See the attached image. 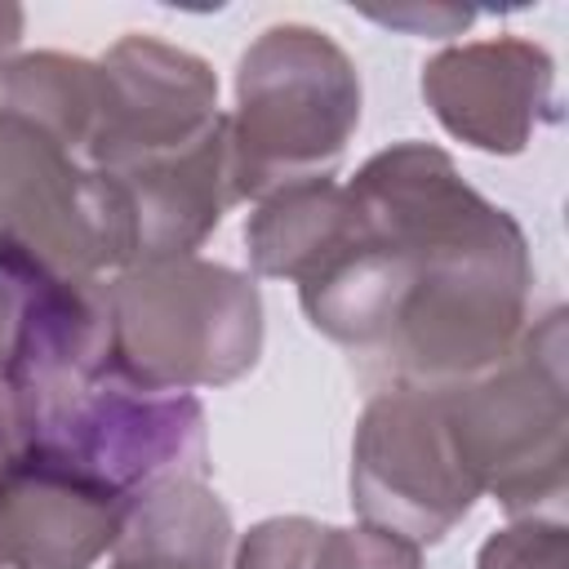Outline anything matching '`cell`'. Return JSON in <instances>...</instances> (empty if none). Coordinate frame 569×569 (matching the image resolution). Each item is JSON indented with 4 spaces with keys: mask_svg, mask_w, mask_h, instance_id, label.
Returning <instances> with one entry per match:
<instances>
[{
    "mask_svg": "<svg viewBox=\"0 0 569 569\" xmlns=\"http://www.w3.org/2000/svg\"><path fill=\"white\" fill-rule=\"evenodd\" d=\"M18 36H22V9L18 4H0V58L18 44Z\"/></svg>",
    "mask_w": 569,
    "mask_h": 569,
    "instance_id": "2e32d148",
    "label": "cell"
},
{
    "mask_svg": "<svg viewBox=\"0 0 569 569\" xmlns=\"http://www.w3.org/2000/svg\"><path fill=\"white\" fill-rule=\"evenodd\" d=\"M231 569H422V547L373 525L271 516L236 542Z\"/></svg>",
    "mask_w": 569,
    "mask_h": 569,
    "instance_id": "4fadbf2b",
    "label": "cell"
},
{
    "mask_svg": "<svg viewBox=\"0 0 569 569\" xmlns=\"http://www.w3.org/2000/svg\"><path fill=\"white\" fill-rule=\"evenodd\" d=\"M476 569H569V533L560 520L520 516L485 538Z\"/></svg>",
    "mask_w": 569,
    "mask_h": 569,
    "instance_id": "5bb4252c",
    "label": "cell"
},
{
    "mask_svg": "<svg viewBox=\"0 0 569 569\" xmlns=\"http://www.w3.org/2000/svg\"><path fill=\"white\" fill-rule=\"evenodd\" d=\"M369 18L391 22V27H409V22H418L422 13H418V9H405V13H400V9H391V13L369 9ZM436 22H440V31L449 36V27H467V22H471V13H458V9H431V13H427V27H436Z\"/></svg>",
    "mask_w": 569,
    "mask_h": 569,
    "instance_id": "9a60e30c",
    "label": "cell"
},
{
    "mask_svg": "<svg viewBox=\"0 0 569 569\" xmlns=\"http://www.w3.org/2000/svg\"><path fill=\"white\" fill-rule=\"evenodd\" d=\"M18 449H36L124 498L169 476H204V409L191 391H151L116 360L58 400Z\"/></svg>",
    "mask_w": 569,
    "mask_h": 569,
    "instance_id": "8992f818",
    "label": "cell"
},
{
    "mask_svg": "<svg viewBox=\"0 0 569 569\" xmlns=\"http://www.w3.org/2000/svg\"><path fill=\"white\" fill-rule=\"evenodd\" d=\"M133 498L36 453L0 462V569H93L120 538Z\"/></svg>",
    "mask_w": 569,
    "mask_h": 569,
    "instance_id": "30bf717a",
    "label": "cell"
},
{
    "mask_svg": "<svg viewBox=\"0 0 569 569\" xmlns=\"http://www.w3.org/2000/svg\"><path fill=\"white\" fill-rule=\"evenodd\" d=\"M347 191V240L298 284L311 329L387 387H458L507 360L533 289L520 222L418 138L369 156Z\"/></svg>",
    "mask_w": 569,
    "mask_h": 569,
    "instance_id": "6da1fadb",
    "label": "cell"
},
{
    "mask_svg": "<svg viewBox=\"0 0 569 569\" xmlns=\"http://www.w3.org/2000/svg\"><path fill=\"white\" fill-rule=\"evenodd\" d=\"M102 102L84 160L111 178L164 164L227 124L218 76L191 49L156 36H124L102 58Z\"/></svg>",
    "mask_w": 569,
    "mask_h": 569,
    "instance_id": "ba28073f",
    "label": "cell"
},
{
    "mask_svg": "<svg viewBox=\"0 0 569 569\" xmlns=\"http://www.w3.org/2000/svg\"><path fill=\"white\" fill-rule=\"evenodd\" d=\"M231 516L200 476L142 489L124 516L107 569H231Z\"/></svg>",
    "mask_w": 569,
    "mask_h": 569,
    "instance_id": "8fae6325",
    "label": "cell"
},
{
    "mask_svg": "<svg viewBox=\"0 0 569 569\" xmlns=\"http://www.w3.org/2000/svg\"><path fill=\"white\" fill-rule=\"evenodd\" d=\"M556 62L525 36L449 44L422 67V98L458 142L485 156H520L551 116Z\"/></svg>",
    "mask_w": 569,
    "mask_h": 569,
    "instance_id": "9c48e42d",
    "label": "cell"
},
{
    "mask_svg": "<svg viewBox=\"0 0 569 569\" xmlns=\"http://www.w3.org/2000/svg\"><path fill=\"white\" fill-rule=\"evenodd\" d=\"M476 498L480 489L449 436L440 387H382L351 440V507L360 525L422 547L440 542Z\"/></svg>",
    "mask_w": 569,
    "mask_h": 569,
    "instance_id": "52a82bcc",
    "label": "cell"
},
{
    "mask_svg": "<svg viewBox=\"0 0 569 569\" xmlns=\"http://www.w3.org/2000/svg\"><path fill=\"white\" fill-rule=\"evenodd\" d=\"M449 436L480 493L511 516L565 493L569 391H565V311L551 307L520 333L493 369L440 387Z\"/></svg>",
    "mask_w": 569,
    "mask_h": 569,
    "instance_id": "277c9868",
    "label": "cell"
},
{
    "mask_svg": "<svg viewBox=\"0 0 569 569\" xmlns=\"http://www.w3.org/2000/svg\"><path fill=\"white\" fill-rule=\"evenodd\" d=\"M356 124L360 76L342 44L307 22L267 27L236 67V111H227L231 196L262 200L329 178Z\"/></svg>",
    "mask_w": 569,
    "mask_h": 569,
    "instance_id": "7a4b0ae2",
    "label": "cell"
},
{
    "mask_svg": "<svg viewBox=\"0 0 569 569\" xmlns=\"http://www.w3.org/2000/svg\"><path fill=\"white\" fill-rule=\"evenodd\" d=\"M351 222H356V200L347 182L307 178V182L280 187L262 196L244 222L249 267L253 276L302 284L347 240Z\"/></svg>",
    "mask_w": 569,
    "mask_h": 569,
    "instance_id": "7c38bea8",
    "label": "cell"
},
{
    "mask_svg": "<svg viewBox=\"0 0 569 569\" xmlns=\"http://www.w3.org/2000/svg\"><path fill=\"white\" fill-rule=\"evenodd\" d=\"M111 360L151 391L227 387L258 365L262 293L222 262L164 258L102 280Z\"/></svg>",
    "mask_w": 569,
    "mask_h": 569,
    "instance_id": "3957f363",
    "label": "cell"
},
{
    "mask_svg": "<svg viewBox=\"0 0 569 569\" xmlns=\"http://www.w3.org/2000/svg\"><path fill=\"white\" fill-rule=\"evenodd\" d=\"M0 240H13L80 280L133 267V213L120 182L93 169L76 138L4 98Z\"/></svg>",
    "mask_w": 569,
    "mask_h": 569,
    "instance_id": "5b68a950",
    "label": "cell"
},
{
    "mask_svg": "<svg viewBox=\"0 0 569 569\" xmlns=\"http://www.w3.org/2000/svg\"><path fill=\"white\" fill-rule=\"evenodd\" d=\"M13 453V440H9V427H4V418H0V462Z\"/></svg>",
    "mask_w": 569,
    "mask_h": 569,
    "instance_id": "e0dca14e",
    "label": "cell"
}]
</instances>
